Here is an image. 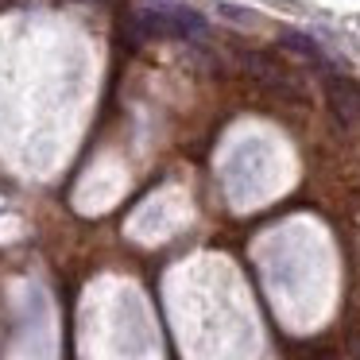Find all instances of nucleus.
<instances>
[{"label":"nucleus","mask_w":360,"mask_h":360,"mask_svg":"<svg viewBox=\"0 0 360 360\" xmlns=\"http://www.w3.org/2000/svg\"><path fill=\"white\" fill-rule=\"evenodd\" d=\"M167 35H205V20L190 8H140L132 16V39H167Z\"/></svg>","instance_id":"nucleus-1"},{"label":"nucleus","mask_w":360,"mask_h":360,"mask_svg":"<svg viewBox=\"0 0 360 360\" xmlns=\"http://www.w3.org/2000/svg\"><path fill=\"white\" fill-rule=\"evenodd\" d=\"M240 66H244V74H248L252 82H259V86L271 89V94H295V89H298V82L290 78L275 58H267V55H256V51H252V55L240 58Z\"/></svg>","instance_id":"nucleus-2"},{"label":"nucleus","mask_w":360,"mask_h":360,"mask_svg":"<svg viewBox=\"0 0 360 360\" xmlns=\"http://www.w3.org/2000/svg\"><path fill=\"white\" fill-rule=\"evenodd\" d=\"M326 101H329V109H333V117L341 120V124H356L360 120V86H352V82H345V78H329L326 82Z\"/></svg>","instance_id":"nucleus-3"},{"label":"nucleus","mask_w":360,"mask_h":360,"mask_svg":"<svg viewBox=\"0 0 360 360\" xmlns=\"http://www.w3.org/2000/svg\"><path fill=\"white\" fill-rule=\"evenodd\" d=\"M279 47L298 51V55L314 58V63H326V51L318 47V39H310V35H302V32H283V35H279Z\"/></svg>","instance_id":"nucleus-4"},{"label":"nucleus","mask_w":360,"mask_h":360,"mask_svg":"<svg viewBox=\"0 0 360 360\" xmlns=\"http://www.w3.org/2000/svg\"><path fill=\"white\" fill-rule=\"evenodd\" d=\"M217 12H221V16H229V20H240V24H252V20H256V12L236 8V4H217Z\"/></svg>","instance_id":"nucleus-5"},{"label":"nucleus","mask_w":360,"mask_h":360,"mask_svg":"<svg viewBox=\"0 0 360 360\" xmlns=\"http://www.w3.org/2000/svg\"><path fill=\"white\" fill-rule=\"evenodd\" d=\"M349 352H352V360H360V333L349 337Z\"/></svg>","instance_id":"nucleus-6"},{"label":"nucleus","mask_w":360,"mask_h":360,"mask_svg":"<svg viewBox=\"0 0 360 360\" xmlns=\"http://www.w3.org/2000/svg\"><path fill=\"white\" fill-rule=\"evenodd\" d=\"M314 360H337V352H318Z\"/></svg>","instance_id":"nucleus-7"}]
</instances>
